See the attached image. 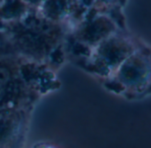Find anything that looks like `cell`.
<instances>
[{"label": "cell", "instance_id": "cell-5", "mask_svg": "<svg viewBox=\"0 0 151 148\" xmlns=\"http://www.w3.org/2000/svg\"><path fill=\"white\" fill-rule=\"evenodd\" d=\"M44 13L50 19L60 18L64 12H66V0H43Z\"/></svg>", "mask_w": 151, "mask_h": 148}, {"label": "cell", "instance_id": "cell-7", "mask_svg": "<svg viewBox=\"0 0 151 148\" xmlns=\"http://www.w3.org/2000/svg\"><path fill=\"white\" fill-rule=\"evenodd\" d=\"M3 2H4V0H0V5L2 4V3H3Z\"/></svg>", "mask_w": 151, "mask_h": 148}, {"label": "cell", "instance_id": "cell-1", "mask_svg": "<svg viewBox=\"0 0 151 148\" xmlns=\"http://www.w3.org/2000/svg\"><path fill=\"white\" fill-rule=\"evenodd\" d=\"M119 88V93L137 97L149 91L150 83V61L149 53L137 49L108 76Z\"/></svg>", "mask_w": 151, "mask_h": 148}, {"label": "cell", "instance_id": "cell-3", "mask_svg": "<svg viewBox=\"0 0 151 148\" xmlns=\"http://www.w3.org/2000/svg\"><path fill=\"white\" fill-rule=\"evenodd\" d=\"M114 33H116L115 25L109 18L97 17L79 29L77 40L93 48Z\"/></svg>", "mask_w": 151, "mask_h": 148}, {"label": "cell", "instance_id": "cell-2", "mask_svg": "<svg viewBox=\"0 0 151 148\" xmlns=\"http://www.w3.org/2000/svg\"><path fill=\"white\" fill-rule=\"evenodd\" d=\"M136 50L128 38L114 33L92 48L91 56L86 59V63L94 68L96 75L107 78Z\"/></svg>", "mask_w": 151, "mask_h": 148}, {"label": "cell", "instance_id": "cell-4", "mask_svg": "<svg viewBox=\"0 0 151 148\" xmlns=\"http://www.w3.org/2000/svg\"><path fill=\"white\" fill-rule=\"evenodd\" d=\"M24 1V0H23ZM22 0H4L0 5V11H3L0 17L12 19L25 13V2Z\"/></svg>", "mask_w": 151, "mask_h": 148}, {"label": "cell", "instance_id": "cell-6", "mask_svg": "<svg viewBox=\"0 0 151 148\" xmlns=\"http://www.w3.org/2000/svg\"><path fill=\"white\" fill-rule=\"evenodd\" d=\"M33 148H57L51 145H48V144H40V145H36L35 147Z\"/></svg>", "mask_w": 151, "mask_h": 148}]
</instances>
